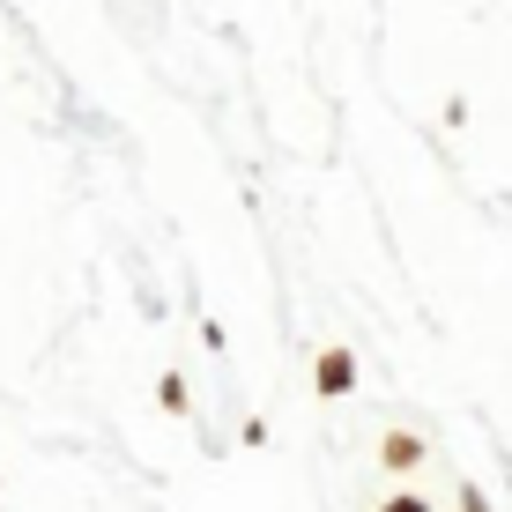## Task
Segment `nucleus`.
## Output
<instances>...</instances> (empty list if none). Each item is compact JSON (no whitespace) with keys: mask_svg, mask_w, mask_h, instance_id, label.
<instances>
[{"mask_svg":"<svg viewBox=\"0 0 512 512\" xmlns=\"http://www.w3.org/2000/svg\"><path fill=\"white\" fill-rule=\"evenodd\" d=\"M312 386H320V394H349V386H357V357H349V349H320Z\"/></svg>","mask_w":512,"mask_h":512,"instance_id":"f257e3e1","label":"nucleus"},{"mask_svg":"<svg viewBox=\"0 0 512 512\" xmlns=\"http://www.w3.org/2000/svg\"><path fill=\"white\" fill-rule=\"evenodd\" d=\"M379 453H386V468H416V461H423V438H409V431H386V446H379Z\"/></svg>","mask_w":512,"mask_h":512,"instance_id":"f03ea898","label":"nucleus"},{"mask_svg":"<svg viewBox=\"0 0 512 512\" xmlns=\"http://www.w3.org/2000/svg\"><path fill=\"white\" fill-rule=\"evenodd\" d=\"M156 401H164V409L179 416V409H186V379H164V386H156Z\"/></svg>","mask_w":512,"mask_h":512,"instance_id":"7ed1b4c3","label":"nucleus"},{"mask_svg":"<svg viewBox=\"0 0 512 512\" xmlns=\"http://www.w3.org/2000/svg\"><path fill=\"white\" fill-rule=\"evenodd\" d=\"M379 512H431V505H423V498H409V490H401V498H386Z\"/></svg>","mask_w":512,"mask_h":512,"instance_id":"20e7f679","label":"nucleus"},{"mask_svg":"<svg viewBox=\"0 0 512 512\" xmlns=\"http://www.w3.org/2000/svg\"><path fill=\"white\" fill-rule=\"evenodd\" d=\"M461 512H490V498L483 490H461Z\"/></svg>","mask_w":512,"mask_h":512,"instance_id":"39448f33","label":"nucleus"}]
</instances>
